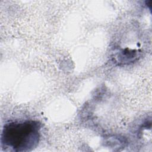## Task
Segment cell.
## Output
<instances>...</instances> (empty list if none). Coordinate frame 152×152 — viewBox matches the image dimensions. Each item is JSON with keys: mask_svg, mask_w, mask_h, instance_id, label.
Wrapping results in <instances>:
<instances>
[{"mask_svg": "<svg viewBox=\"0 0 152 152\" xmlns=\"http://www.w3.org/2000/svg\"><path fill=\"white\" fill-rule=\"evenodd\" d=\"M41 124L34 120L10 121L3 126L1 145L5 151H30L37 147L40 138Z\"/></svg>", "mask_w": 152, "mask_h": 152, "instance_id": "cell-1", "label": "cell"}, {"mask_svg": "<svg viewBox=\"0 0 152 152\" xmlns=\"http://www.w3.org/2000/svg\"><path fill=\"white\" fill-rule=\"evenodd\" d=\"M120 53L121 54L119 55V58H121L120 62H123L124 64L133 61L137 56V52L129 49H125Z\"/></svg>", "mask_w": 152, "mask_h": 152, "instance_id": "cell-2", "label": "cell"}]
</instances>
